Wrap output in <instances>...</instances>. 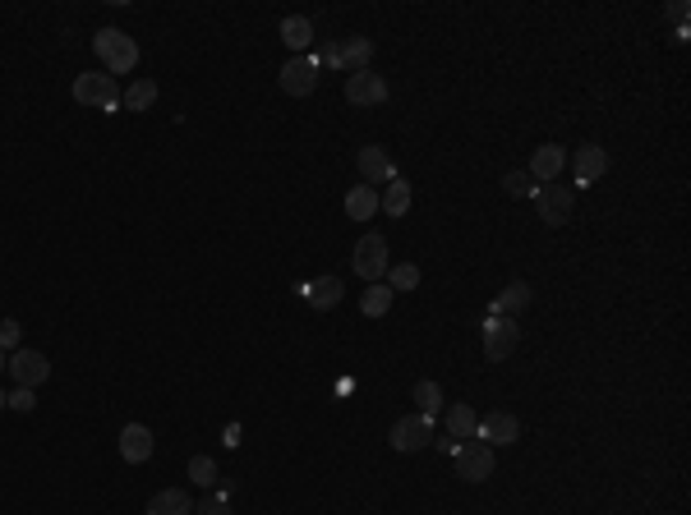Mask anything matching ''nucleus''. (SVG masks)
Segmentation results:
<instances>
[{
    "instance_id": "obj_13",
    "label": "nucleus",
    "mask_w": 691,
    "mask_h": 515,
    "mask_svg": "<svg viewBox=\"0 0 691 515\" xmlns=\"http://www.w3.org/2000/svg\"><path fill=\"white\" fill-rule=\"evenodd\" d=\"M360 175H365V184L374 189V184H388L392 175H397V166H392V157H388V148H360Z\"/></svg>"
},
{
    "instance_id": "obj_10",
    "label": "nucleus",
    "mask_w": 691,
    "mask_h": 515,
    "mask_svg": "<svg viewBox=\"0 0 691 515\" xmlns=\"http://www.w3.org/2000/svg\"><path fill=\"white\" fill-rule=\"evenodd\" d=\"M397 451H420V447H429L433 442V419H424V415H410V419H401V424H392V437H388Z\"/></svg>"
},
{
    "instance_id": "obj_31",
    "label": "nucleus",
    "mask_w": 691,
    "mask_h": 515,
    "mask_svg": "<svg viewBox=\"0 0 691 515\" xmlns=\"http://www.w3.org/2000/svg\"><path fill=\"white\" fill-rule=\"evenodd\" d=\"M194 515H230V501L226 497H207L203 506H194Z\"/></svg>"
},
{
    "instance_id": "obj_18",
    "label": "nucleus",
    "mask_w": 691,
    "mask_h": 515,
    "mask_svg": "<svg viewBox=\"0 0 691 515\" xmlns=\"http://www.w3.org/2000/svg\"><path fill=\"white\" fill-rule=\"evenodd\" d=\"M447 433H452L456 442L480 437V415H475L471 405H452V410H447Z\"/></svg>"
},
{
    "instance_id": "obj_14",
    "label": "nucleus",
    "mask_w": 691,
    "mask_h": 515,
    "mask_svg": "<svg viewBox=\"0 0 691 515\" xmlns=\"http://www.w3.org/2000/svg\"><path fill=\"white\" fill-rule=\"evenodd\" d=\"M521 437V424L512 419V415H489V419H480V442H489V447H512Z\"/></svg>"
},
{
    "instance_id": "obj_34",
    "label": "nucleus",
    "mask_w": 691,
    "mask_h": 515,
    "mask_svg": "<svg viewBox=\"0 0 691 515\" xmlns=\"http://www.w3.org/2000/svg\"><path fill=\"white\" fill-rule=\"evenodd\" d=\"M5 363H10V359H5V350H0V373H5Z\"/></svg>"
},
{
    "instance_id": "obj_8",
    "label": "nucleus",
    "mask_w": 691,
    "mask_h": 515,
    "mask_svg": "<svg viewBox=\"0 0 691 515\" xmlns=\"http://www.w3.org/2000/svg\"><path fill=\"white\" fill-rule=\"evenodd\" d=\"M314 83H318V60H314V56H291V60L282 65V88H286L291 97H309Z\"/></svg>"
},
{
    "instance_id": "obj_7",
    "label": "nucleus",
    "mask_w": 691,
    "mask_h": 515,
    "mask_svg": "<svg viewBox=\"0 0 691 515\" xmlns=\"http://www.w3.org/2000/svg\"><path fill=\"white\" fill-rule=\"evenodd\" d=\"M5 373H10L19 386H42V382L51 377V363H47V354H37V350H15L10 363H5Z\"/></svg>"
},
{
    "instance_id": "obj_22",
    "label": "nucleus",
    "mask_w": 691,
    "mask_h": 515,
    "mask_svg": "<svg viewBox=\"0 0 691 515\" xmlns=\"http://www.w3.org/2000/svg\"><path fill=\"white\" fill-rule=\"evenodd\" d=\"M304 300H309L314 309H336V304H341V281H336V277H318V281L304 286Z\"/></svg>"
},
{
    "instance_id": "obj_17",
    "label": "nucleus",
    "mask_w": 691,
    "mask_h": 515,
    "mask_svg": "<svg viewBox=\"0 0 691 515\" xmlns=\"http://www.w3.org/2000/svg\"><path fill=\"white\" fill-rule=\"evenodd\" d=\"M282 42L291 47V56H304V51L314 47V24H309L304 15H291V19H282Z\"/></svg>"
},
{
    "instance_id": "obj_24",
    "label": "nucleus",
    "mask_w": 691,
    "mask_h": 515,
    "mask_svg": "<svg viewBox=\"0 0 691 515\" xmlns=\"http://www.w3.org/2000/svg\"><path fill=\"white\" fill-rule=\"evenodd\" d=\"M121 101H125V110H148V106L157 101V83H153V79H139V83L125 88Z\"/></svg>"
},
{
    "instance_id": "obj_5",
    "label": "nucleus",
    "mask_w": 691,
    "mask_h": 515,
    "mask_svg": "<svg viewBox=\"0 0 691 515\" xmlns=\"http://www.w3.org/2000/svg\"><path fill=\"white\" fill-rule=\"evenodd\" d=\"M351 268H356V272H360V277H365V281L374 286V281H378V277L388 272V239L369 230V235H365V239L356 244V258H351Z\"/></svg>"
},
{
    "instance_id": "obj_27",
    "label": "nucleus",
    "mask_w": 691,
    "mask_h": 515,
    "mask_svg": "<svg viewBox=\"0 0 691 515\" xmlns=\"http://www.w3.org/2000/svg\"><path fill=\"white\" fill-rule=\"evenodd\" d=\"M420 286V268L415 263H401V268H392L388 272V290L397 295V290H415Z\"/></svg>"
},
{
    "instance_id": "obj_1",
    "label": "nucleus",
    "mask_w": 691,
    "mask_h": 515,
    "mask_svg": "<svg viewBox=\"0 0 691 515\" xmlns=\"http://www.w3.org/2000/svg\"><path fill=\"white\" fill-rule=\"evenodd\" d=\"M92 51H97V60L106 65L111 79H115V74H130V69L139 65V47H134V37L121 33V28H101V33L92 37Z\"/></svg>"
},
{
    "instance_id": "obj_30",
    "label": "nucleus",
    "mask_w": 691,
    "mask_h": 515,
    "mask_svg": "<svg viewBox=\"0 0 691 515\" xmlns=\"http://www.w3.org/2000/svg\"><path fill=\"white\" fill-rule=\"evenodd\" d=\"M19 336H24V327L15 318H0V350H19Z\"/></svg>"
},
{
    "instance_id": "obj_32",
    "label": "nucleus",
    "mask_w": 691,
    "mask_h": 515,
    "mask_svg": "<svg viewBox=\"0 0 691 515\" xmlns=\"http://www.w3.org/2000/svg\"><path fill=\"white\" fill-rule=\"evenodd\" d=\"M37 401H33V386H19V392L10 396V410H19V415H28Z\"/></svg>"
},
{
    "instance_id": "obj_29",
    "label": "nucleus",
    "mask_w": 691,
    "mask_h": 515,
    "mask_svg": "<svg viewBox=\"0 0 691 515\" xmlns=\"http://www.w3.org/2000/svg\"><path fill=\"white\" fill-rule=\"evenodd\" d=\"M503 189H507V194H512V198H526V194H530V198H535V189H539V184H535V180H530V171H512V175H507V180H503Z\"/></svg>"
},
{
    "instance_id": "obj_23",
    "label": "nucleus",
    "mask_w": 691,
    "mask_h": 515,
    "mask_svg": "<svg viewBox=\"0 0 691 515\" xmlns=\"http://www.w3.org/2000/svg\"><path fill=\"white\" fill-rule=\"evenodd\" d=\"M378 207H383L388 216H406V207H410V184H406L401 175H392L388 189H383V198H378Z\"/></svg>"
},
{
    "instance_id": "obj_4",
    "label": "nucleus",
    "mask_w": 691,
    "mask_h": 515,
    "mask_svg": "<svg viewBox=\"0 0 691 515\" xmlns=\"http://www.w3.org/2000/svg\"><path fill=\"white\" fill-rule=\"evenodd\" d=\"M571 207H576V194L567 189V184H539L535 189V212H539V221H548V226H562L567 216H571Z\"/></svg>"
},
{
    "instance_id": "obj_26",
    "label": "nucleus",
    "mask_w": 691,
    "mask_h": 515,
    "mask_svg": "<svg viewBox=\"0 0 691 515\" xmlns=\"http://www.w3.org/2000/svg\"><path fill=\"white\" fill-rule=\"evenodd\" d=\"M415 405H420L424 419H433L442 410V386L438 382H415Z\"/></svg>"
},
{
    "instance_id": "obj_15",
    "label": "nucleus",
    "mask_w": 691,
    "mask_h": 515,
    "mask_svg": "<svg viewBox=\"0 0 691 515\" xmlns=\"http://www.w3.org/2000/svg\"><path fill=\"white\" fill-rule=\"evenodd\" d=\"M526 304H530V286H526V281H512L507 290H498V295H494L489 318H516Z\"/></svg>"
},
{
    "instance_id": "obj_20",
    "label": "nucleus",
    "mask_w": 691,
    "mask_h": 515,
    "mask_svg": "<svg viewBox=\"0 0 691 515\" xmlns=\"http://www.w3.org/2000/svg\"><path fill=\"white\" fill-rule=\"evenodd\" d=\"M148 515H194V501L185 497V488H162L148 506Z\"/></svg>"
},
{
    "instance_id": "obj_35",
    "label": "nucleus",
    "mask_w": 691,
    "mask_h": 515,
    "mask_svg": "<svg viewBox=\"0 0 691 515\" xmlns=\"http://www.w3.org/2000/svg\"><path fill=\"white\" fill-rule=\"evenodd\" d=\"M5 405H10V396H5V392H0V410H5Z\"/></svg>"
},
{
    "instance_id": "obj_11",
    "label": "nucleus",
    "mask_w": 691,
    "mask_h": 515,
    "mask_svg": "<svg viewBox=\"0 0 691 515\" xmlns=\"http://www.w3.org/2000/svg\"><path fill=\"white\" fill-rule=\"evenodd\" d=\"M604 171H609V152H604V148H595V143L576 148V157H571V175H576V184H595Z\"/></svg>"
},
{
    "instance_id": "obj_33",
    "label": "nucleus",
    "mask_w": 691,
    "mask_h": 515,
    "mask_svg": "<svg viewBox=\"0 0 691 515\" xmlns=\"http://www.w3.org/2000/svg\"><path fill=\"white\" fill-rule=\"evenodd\" d=\"M668 15H673V24H677V33H682V28H686V5H682V0H677V5H673Z\"/></svg>"
},
{
    "instance_id": "obj_25",
    "label": "nucleus",
    "mask_w": 691,
    "mask_h": 515,
    "mask_svg": "<svg viewBox=\"0 0 691 515\" xmlns=\"http://www.w3.org/2000/svg\"><path fill=\"white\" fill-rule=\"evenodd\" d=\"M360 309H365V318H383V313L392 309V290H388L383 281H374V286L360 295Z\"/></svg>"
},
{
    "instance_id": "obj_16",
    "label": "nucleus",
    "mask_w": 691,
    "mask_h": 515,
    "mask_svg": "<svg viewBox=\"0 0 691 515\" xmlns=\"http://www.w3.org/2000/svg\"><path fill=\"white\" fill-rule=\"evenodd\" d=\"M121 456H125L130 465H144V460L153 456V433H148L144 424H130V428L121 433Z\"/></svg>"
},
{
    "instance_id": "obj_9",
    "label": "nucleus",
    "mask_w": 691,
    "mask_h": 515,
    "mask_svg": "<svg viewBox=\"0 0 691 515\" xmlns=\"http://www.w3.org/2000/svg\"><path fill=\"white\" fill-rule=\"evenodd\" d=\"M346 101H351V106H378V101H388L383 74H369V69L351 74V79H346Z\"/></svg>"
},
{
    "instance_id": "obj_3",
    "label": "nucleus",
    "mask_w": 691,
    "mask_h": 515,
    "mask_svg": "<svg viewBox=\"0 0 691 515\" xmlns=\"http://www.w3.org/2000/svg\"><path fill=\"white\" fill-rule=\"evenodd\" d=\"M74 101L92 106V110H115L121 106V88H115V79L106 69L101 74H79L74 79Z\"/></svg>"
},
{
    "instance_id": "obj_12",
    "label": "nucleus",
    "mask_w": 691,
    "mask_h": 515,
    "mask_svg": "<svg viewBox=\"0 0 691 515\" xmlns=\"http://www.w3.org/2000/svg\"><path fill=\"white\" fill-rule=\"evenodd\" d=\"M562 166H567V152H562L558 143H544V148H535V157H530V180H535V184H553V180L562 175Z\"/></svg>"
},
{
    "instance_id": "obj_2",
    "label": "nucleus",
    "mask_w": 691,
    "mask_h": 515,
    "mask_svg": "<svg viewBox=\"0 0 691 515\" xmlns=\"http://www.w3.org/2000/svg\"><path fill=\"white\" fill-rule=\"evenodd\" d=\"M452 465H456V478H466V483H484L494 474V447L471 437V442H461L452 451Z\"/></svg>"
},
{
    "instance_id": "obj_21",
    "label": "nucleus",
    "mask_w": 691,
    "mask_h": 515,
    "mask_svg": "<svg viewBox=\"0 0 691 515\" xmlns=\"http://www.w3.org/2000/svg\"><path fill=\"white\" fill-rule=\"evenodd\" d=\"M374 212H378V194L369 184H356L351 194H346V216L351 221H369Z\"/></svg>"
},
{
    "instance_id": "obj_19",
    "label": "nucleus",
    "mask_w": 691,
    "mask_h": 515,
    "mask_svg": "<svg viewBox=\"0 0 691 515\" xmlns=\"http://www.w3.org/2000/svg\"><path fill=\"white\" fill-rule=\"evenodd\" d=\"M369 60H374V42L369 37H346L341 42V69L360 74V69H369Z\"/></svg>"
},
{
    "instance_id": "obj_28",
    "label": "nucleus",
    "mask_w": 691,
    "mask_h": 515,
    "mask_svg": "<svg viewBox=\"0 0 691 515\" xmlns=\"http://www.w3.org/2000/svg\"><path fill=\"white\" fill-rule=\"evenodd\" d=\"M189 478H194L198 488H212V483H217V465H212V456H194V460H189Z\"/></svg>"
},
{
    "instance_id": "obj_6",
    "label": "nucleus",
    "mask_w": 691,
    "mask_h": 515,
    "mask_svg": "<svg viewBox=\"0 0 691 515\" xmlns=\"http://www.w3.org/2000/svg\"><path fill=\"white\" fill-rule=\"evenodd\" d=\"M484 359H507L512 350H516V341H521V331H516V318H484Z\"/></svg>"
}]
</instances>
